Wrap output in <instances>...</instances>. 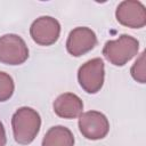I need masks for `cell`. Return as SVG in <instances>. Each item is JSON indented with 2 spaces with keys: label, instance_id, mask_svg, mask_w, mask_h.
Masks as SVG:
<instances>
[{
  "label": "cell",
  "instance_id": "obj_8",
  "mask_svg": "<svg viewBox=\"0 0 146 146\" xmlns=\"http://www.w3.org/2000/svg\"><path fill=\"white\" fill-rule=\"evenodd\" d=\"M96 44L97 36L95 32L89 27L80 26L70 32L66 41V49L72 56L80 57L92 50Z\"/></svg>",
  "mask_w": 146,
  "mask_h": 146
},
{
  "label": "cell",
  "instance_id": "obj_2",
  "mask_svg": "<svg viewBox=\"0 0 146 146\" xmlns=\"http://www.w3.org/2000/svg\"><path fill=\"white\" fill-rule=\"evenodd\" d=\"M139 49V42L131 35L122 34L116 40L107 41L103 48L104 57L115 66H123L132 59Z\"/></svg>",
  "mask_w": 146,
  "mask_h": 146
},
{
  "label": "cell",
  "instance_id": "obj_5",
  "mask_svg": "<svg viewBox=\"0 0 146 146\" xmlns=\"http://www.w3.org/2000/svg\"><path fill=\"white\" fill-rule=\"evenodd\" d=\"M80 132L90 140H98L106 137L110 130L107 117L98 111H89L82 113L79 119Z\"/></svg>",
  "mask_w": 146,
  "mask_h": 146
},
{
  "label": "cell",
  "instance_id": "obj_9",
  "mask_svg": "<svg viewBox=\"0 0 146 146\" xmlns=\"http://www.w3.org/2000/svg\"><path fill=\"white\" fill-rule=\"evenodd\" d=\"M55 113L63 119H75L82 114L83 103L79 96L72 92L59 95L52 104Z\"/></svg>",
  "mask_w": 146,
  "mask_h": 146
},
{
  "label": "cell",
  "instance_id": "obj_1",
  "mask_svg": "<svg viewBox=\"0 0 146 146\" xmlns=\"http://www.w3.org/2000/svg\"><path fill=\"white\" fill-rule=\"evenodd\" d=\"M11 127L16 143L21 145L31 144L41 127V117L39 113L31 107L18 108L11 117Z\"/></svg>",
  "mask_w": 146,
  "mask_h": 146
},
{
  "label": "cell",
  "instance_id": "obj_7",
  "mask_svg": "<svg viewBox=\"0 0 146 146\" xmlns=\"http://www.w3.org/2000/svg\"><path fill=\"white\" fill-rule=\"evenodd\" d=\"M115 16L120 24L131 29H141L146 24V10L140 1H122L116 8Z\"/></svg>",
  "mask_w": 146,
  "mask_h": 146
},
{
  "label": "cell",
  "instance_id": "obj_13",
  "mask_svg": "<svg viewBox=\"0 0 146 146\" xmlns=\"http://www.w3.org/2000/svg\"><path fill=\"white\" fill-rule=\"evenodd\" d=\"M7 143V137H6V131L2 122L0 121V146H5Z\"/></svg>",
  "mask_w": 146,
  "mask_h": 146
},
{
  "label": "cell",
  "instance_id": "obj_12",
  "mask_svg": "<svg viewBox=\"0 0 146 146\" xmlns=\"http://www.w3.org/2000/svg\"><path fill=\"white\" fill-rule=\"evenodd\" d=\"M131 76L139 83H145L146 81V73H145V52H141L139 58L135 62L130 70Z\"/></svg>",
  "mask_w": 146,
  "mask_h": 146
},
{
  "label": "cell",
  "instance_id": "obj_4",
  "mask_svg": "<svg viewBox=\"0 0 146 146\" xmlns=\"http://www.w3.org/2000/svg\"><path fill=\"white\" fill-rule=\"evenodd\" d=\"M29 58V48L17 34L0 36V62L7 65H21Z\"/></svg>",
  "mask_w": 146,
  "mask_h": 146
},
{
  "label": "cell",
  "instance_id": "obj_6",
  "mask_svg": "<svg viewBox=\"0 0 146 146\" xmlns=\"http://www.w3.org/2000/svg\"><path fill=\"white\" fill-rule=\"evenodd\" d=\"M30 34L35 43L40 46H51L59 38V22L51 16H41L32 23Z\"/></svg>",
  "mask_w": 146,
  "mask_h": 146
},
{
  "label": "cell",
  "instance_id": "obj_11",
  "mask_svg": "<svg viewBox=\"0 0 146 146\" xmlns=\"http://www.w3.org/2000/svg\"><path fill=\"white\" fill-rule=\"evenodd\" d=\"M14 89L15 84L13 78L5 72H0V102L8 100L13 96Z\"/></svg>",
  "mask_w": 146,
  "mask_h": 146
},
{
  "label": "cell",
  "instance_id": "obj_10",
  "mask_svg": "<svg viewBox=\"0 0 146 146\" xmlns=\"http://www.w3.org/2000/svg\"><path fill=\"white\" fill-rule=\"evenodd\" d=\"M42 146H74V136L68 128L55 125L46 132Z\"/></svg>",
  "mask_w": 146,
  "mask_h": 146
},
{
  "label": "cell",
  "instance_id": "obj_3",
  "mask_svg": "<svg viewBox=\"0 0 146 146\" xmlns=\"http://www.w3.org/2000/svg\"><path fill=\"white\" fill-rule=\"evenodd\" d=\"M104 76V62L100 58H92L86 62L78 71V81L81 88L88 94H96L102 89Z\"/></svg>",
  "mask_w": 146,
  "mask_h": 146
}]
</instances>
